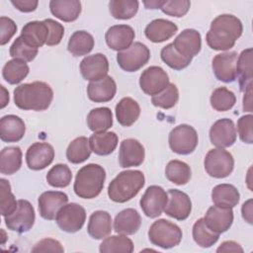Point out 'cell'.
<instances>
[{
  "label": "cell",
  "mask_w": 253,
  "mask_h": 253,
  "mask_svg": "<svg viewBox=\"0 0 253 253\" xmlns=\"http://www.w3.org/2000/svg\"><path fill=\"white\" fill-rule=\"evenodd\" d=\"M242 32L243 26L237 17L222 14L211 21L206 41L208 45L214 50H227L234 46Z\"/></svg>",
  "instance_id": "cell-1"
},
{
  "label": "cell",
  "mask_w": 253,
  "mask_h": 253,
  "mask_svg": "<svg viewBox=\"0 0 253 253\" xmlns=\"http://www.w3.org/2000/svg\"><path fill=\"white\" fill-rule=\"evenodd\" d=\"M53 99L51 87L42 81L24 83L14 90L15 105L22 110L44 111Z\"/></svg>",
  "instance_id": "cell-2"
},
{
  "label": "cell",
  "mask_w": 253,
  "mask_h": 253,
  "mask_svg": "<svg viewBox=\"0 0 253 253\" xmlns=\"http://www.w3.org/2000/svg\"><path fill=\"white\" fill-rule=\"evenodd\" d=\"M145 183L144 174L139 170H126L117 175L108 187L109 198L116 203H126L134 198Z\"/></svg>",
  "instance_id": "cell-3"
},
{
  "label": "cell",
  "mask_w": 253,
  "mask_h": 253,
  "mask_svg": "<svg viewBox=\"0 0 253 253\" xmlns=\"http://www.w3.org/2000/svg\"><path fill=\"white\" fill-rule=\"evenodd\" d=\"M105 180V169L99 164L90 163L77 172L73 190L79 198L94 199L102 192Z\"/></svg>",
  "instance_id": "cell-4"
},
{
  "label": "cell",
  "mask_w": 253,
  "mask_h": 253,
  "mask_svg": "<svg viewBox=\"0 0 253 253\" xmlns=\"http://www.w3.org/2000/svg\"><path fill=\"white\" fill-rule=\"evenodd\" d=\"M181 228L164 218L154 221L148 230V238L150 242L163 249H170L180 244L182 240Z\"/></svg>",
  "instance_id": "cell-5"
},
{
  "label": "cell",
  "mask_w": 253,
  "mask_h": 253,
  "mask_svg": "<svg viewBox=\"0 0 253 253\" xmlns=\"http://www.w3.org/2000/svg\"><path fill=\"white\" fill-rule=\"evenodd\" d=\"M204 166L207 173L213 178L221 179L229 176L234 168V159L230 152L223 148H214L207 153Z\"/></svg>",
  "instance_id": "cell-6"
},
{
  "label": "cell",
  "mask_w": 253,
  "mask_h": 253,
  "mask_svg": "<svg viewBox=\"0 0 253 253\" xmlns=\"http://www.w3.org/2000/svg\"><path fill=\"white\" fill-rule=\"evenodd\" d=\"M168 142L173 152L187 155L196 149L199 142L198 133L189 125H179L170 131Z\"/></svg>",
  "instance_id": "cell-7"
},
{
  "label": "cell",
  "mask_w": 253,
  "mask_h": 253,
  "mask_svg": "<svg viewBox=\"0 0 253 253\" xmlns=\"http://www.w3.org/2000/svg\"><path fill=\"white\" fill-rule=\"evenodd\" d=\"M149 58V48L139 42L132 43L127 49L119 51L117 54L119 66L126 72L137 71L148 62Z\"/></svg>",
  "instance_id": "cell-8"
},
{
  "label": "cell",
  "mask_w": 253,
  "mask_h": 253,
  "mask_svg": "<svg viewBox=\"0 0 253 253\" xmlns=\"http://www.w3.org/2000/svg\"><path fill=\"white\" fill-rule=\"evenodd\" d=\"M35 219V209L27 200H19L14 212L4 216V221L8 229L19 233L29 231L33 227Z\"/></svg>",
  "instance_id": "cell-9"
},
{
  "label": "cell",
  "mask_w": 253,
  "mask_h": 253,
  "mask_svg": "<svg viewBox=\"0 0 253 253\" xmlns=\"http://www.w3.org/2000/svg\"><path fill=\"white\" fill-rule=\"evenodd\" d=\"M86 220L85 209L76 203H70L63 206L57 212L55 221L58 227L68 233L79 231Z\"/></svg>",
  "instance_id": "cell-10"
},
{
  "label": "cell",
  "mask_w": 253,
  "mask_h": 253,
  "mask_svg": "<svg viewBox=\"0 0 253 253\" xmlns=\"http://www.w3.org/2000/svg\"><path fill=\"white\" fill-rule=\"evenodd\" d=\"M168 202V194L165 190L157 185L149 186L140 199V208L143 213L150 217L155 218L163 211Z\"/></svg>",
  "instance_id": "cell-11"
},
{
  "label": "cell",
  "mask_w": 253,
  "mask_h": 253,
  "mask_svg": "<svg viewBox=\"0 0 253 253\" xmlns=\"http://www.w3.org/2000/svg\"><path fill=\"white\" fill-rule=\"evenodd\" d=\"M168 84V74L160 66H149L142 71L139 77V86L141 90L149 96L157 95L163 91Z\"/></svg>",
  "instance_id": "cell-12"
},
{
  "label": "cell",
  "mask_w": 253,
  "mask_h": 253,
  "mask_svg": "<svg viewBox=\"0 0 253 253\" xmlns=\"http://www.w3.org/2000/svg\"><path fill=\"white\" fill-rule=\"evenodd\" d=\"M109 61L103 53H95L84 57L80 62V72L85 80L99 81L108 76Z\"/></svg>",
  "instance_id": "cell-13"
},
{
  "label": "cell",
  "mask_w": 253,
  "mask_h": 253,
  "mask_svg": "<svg viewBox=\"0 0 253 253\" xmlns=\"http://www.w3.org/2000/svg\"><path fill=\"white\" fill-rule=\"evenodd\" d=\"M167 194L168 202L164 209L165 213L177 220L188 218L192 211V202L189 196L177 189H170Z\"/></svg>",
  "instance_id": "cell-14"
},
{
  "label": "cell",
  "mask_w": 253,
  "mask_h": 253,
  "mask_svg": "<svg viewBox=\"0 0 253 253\" xmlns=\"http://www.w3.org/2000/svg\"><path fill=\"white\" fill-rule=\"evenodd\" d=\"M54 158V149L47 142H35L26 152V162L32 170H42L50 165Z\"/></svg>",
  "instance_id": "cell-15"
},
{
  "label": "cell",
  "mask_w": 253,
  "mask_h": 253,
  "mask_svg": "<svg viewBox=\"0 0 253 253\" xmlns=\"http://www.w3.org/2000/svg\"><path fill=\"white\" fill-rule=\"evenodd\" d=\"M211 142L217 148L231 146L236 141V128L230 119L217 120L210 129Z\"/></svg>",
  "instance_id": "cell-16"
},
{
  "label": "cell",
  "mask_w": 253,
  "mask_h": 253,
  "mask_svg": "<svg viewBox=\"0 0 253 253\" xmlns=\"http://www.w3.org/2000/svg\"><path fill=\"white\" fill-rule=\"evenodd\" d=\"M68 197L59 191H46L38 200L39 211L42 218L47 220L55 219L58 211L67 204Z\"/></svg>",
  "instance_id": "cell-17"
},
{
  "label": "cell",
  "mask_w": 253,
  "mask_h": 253,
  "mask_svg": "<svg viewBox=\"0 0 253 253\" xmlns=\"http://www.w3.org/2000/svg\"><path fill=\"white\" fill-rule=\"evenodd\" d=\"M237 61V52L227 51L216 54L211 61V67L214 76L219 81L230 83L236 79L235 66Z\"/></svg>",
  "instance_id": "cell-18"
},
{
  "label": "cell",
  "mask_w": 253,
  "mask_h": 253,
  "mask_svg": "<svg viewBox=\"0 0 253 253\" xmlns=\"http://www.w3.org/2000/svg\"><path fill=\"white\" fill-rule=\"evenodd\" d=\"M145 156L144 147L134 138H126L121 142L119 163L123 168L135 167L142 164Z\"/></svg>",
  "instance_id": "cell-19"
},
{
  "label": "cell",
  "mask_w": 253,
  "mask_h": 253,
  "mask_svg": "<svg viewBox=\"0 0 253 253\" xmlns=\"http://www.w3.org/2000/svg\"><path fill=\"white\" fill-rule=\"evenodd\" d=\"M135 34L133 29L128 25H115L108 29L105 35L107 45L119 51L127 49L134 40Z\"/></svg>",
  "instance_id": "cell-20"
},
{
  "label": "cell",
  "mask_w": 253,
  "mask_h": 253,
  "mask_svg": "<svg viewBox=\"0 0 253 253\" xmlns=\"http://www.w3.org/2000/svg\"><path fill=\"white\" fill-rule=\"evenodd\" d=\"M172 43L181 55L193 59L202 47L201 34L194 29H186L176 37Z\"/></svg>",
  "instance_id": "cell-21"
},
{
  "label": "cell",
  "mask_w": 253,
  "mask_h": 253,
  "mask_svg": "<svg viewBox=\"0 0 253 253\" xmlns=\"http://www.w3.org/2000/svg\"><path fill=\"white\" fill-rule=\"evenodd\" d=\"M204 220L213 232L217 234L225 232L233 222L232 209L212 206L207 211Z\"/></svg>",
  "instance_id": "cell-22"
},
{
  "label": "cell",
  "mask_w": 253,
  "mask_h": 253,
  "mask_svg": "<svg viewBox=\"0 0 253 253\" xmlns=\"http://www.w3.org/2000/svg\"><path fill=\"white\" fill-rule=\"evenodd\" d=\"M26 132L24 121L16 115H7L0 120V138L5 142H17Z\"/></svg>",
  "instance_id": "cell-23"
},
{
  "label": "cell",
  "mask_w": 253,
  "mask_h": 253,
  "mask_svg": "<svg viewBox=\"0 0 253 253\" xmlns=\"http://www.w3.org/2000/svg\"><path fill=\"white\" fill-rule=\"evenodd\" d=\"M117 92V85L113 77L106 76L105 78L90 82L87 86L88 98L95 103H105L111 101Z\"/></svg>",
  "instance_id": "cell-24"
},
{
  "label": "cell",
  "mask_w": 253,
  "mask_h": 253,
  "mask_svg": "<svg viewBox=\"0 0 253 253\" xmlns=\"http://www.w3.org/2000/svg\"><path fill=\"white\" fill-rule=\"evenodd\" d=\"M178 27L173 22L166 19H155L151 21L144 30L145 37L152 42H162L171 39Z\"/></svg>",
  "instance_id": "cell-25"
},
{
  "label": "cell",
  "mask_w": 253,
  "mask_h": 253,
  "mask_svg": "<svg viewBox=\"0 0 253 253\" xmlns=\"http://www.w3.org/2000/svg\"><path fill=\"white\" fill-rule=\"evenodd\" d=\"M29 45L39 48L46 43L48 38V27L44 21H32L27 23L20 36Z\"/></svg>",
  "instance_id": "cell-26"
},
{
  "label": "cell",
  "mask_w": 253,
  "mask_h": 253,
  "mask_svg": "<svg viewBox=\"0 0 253 253\" xmlns=\"http://www.w3.org/2000/svg\"><path fill=\"white\" fill-rule=\"evenodd\" d=\"M141 224V217L134 209L120 211L114 220V230L119 234L131 235L137 232Z\"/></svg>",
  "instance_id": "cell-27"
},
{
  "label": "cell",
  "mask_w": 253,
  "mask_h": 253,
  "mask_svg": "<svg viewBox=\"0 0 253 253\" xmlns=\"http://www.w3.org/2000/svg\"><path fill=\"white\" fill-rule=\"evenodd\" d=\"M87 231L94 239L106 238L112 231L111 214L105 211H94L89 217Z\"/></svg>",
  "instance_id": "cell-28"
},
{
  "label": "cell",
  "mask_w": 253,
  "mask_h": 253,
  "mask_svg": "<svg viewBox=\"0 0 253 253\" xmlns=\"http://www.w3.org/2000/svg\"><path fill=\"white\" fill-rule=\"evenodd\" d=\"M50 12L55 18L63 22L75 21L81 13V2L78 0H51Z\"/></svg>",
  "instance_id": "cell-29"
},
{
  "label": "cell",
  "mask_w": 253,
  "mask_h": 253,
  "mask_svg": "<svg viewBox=\"0 0 253 253\" xmlns=\"http://www.w3.org/2000/svg\"><path fill=\"white\" fill-rule=\"evenodd\" d=\"M236 77L240 91L245 92L249 87L252 86V48H246L237 56L235 66Z\"/></svg>",
  "instance_id": "cell-30"
},
{
  "label": "cell",
  "mask_w": 253,
  "mask_h": 253,
  "mask_svg": "<svg viewBox=\"0 0 253 253\" xmlns=\"http://www.w3.org/2000/svg\"><path fill=\"white\" fill-rule=\"evenodd\" d=\"M118 142V135L114 131L94 132L89 138L91 150L101 156L111 154L116 149Z\"/></svg>",
  "instance_id": "cell-31"
},
{
  "label": "cell",
  "mask_w": 253,
  "mask_h": 253,
  "mask_svg": "<svg viewBox=\"0 0 253 253\" xmlns=\"http://www.w3.org/2000/svg\"><path fill=\"white\" fill-rule=\"evenodd\" d=\"M211 200L214 206L232 209L239 203L240 194L231 184H219L212 189Z\"/></svg>",
  "instance_id": "cell-32"
},
{
  "label": "cell",
  "mask_w": 253,
  "mask_h": 253,
  "mask_svg": "<svg viewBox=\"0 0 253 253\" xmlns=\"http://www.w3.org/2000/svg\"><path fill=\"white\" fill-rule=\"evenodd\" d=\"M140 115V107L138 103L130 97L123 98L116 106V117L120 125L123 126H130L133 125Z\"/></svg>",
  "instance_id": "cell-33"
},
{
  "label": "cell",
  "mask_w": 253,
  "mask_h": 253,
  "mask_svg": "<svg viewBox=\"0 0 253 253\" xmlns=\"http://www.w3.org/2000/svg\"><path fill=\"white\" fill-rule=\"evenodd\" d=\"M94 38L86 31H76L69 38L67 48L74 56L86 55L94 47Z\"/></svg>",
  "instance_id": "cell-34"
},
{
  "label": "cell",
  "mask_w": 253,
  "mask_h": 253,
  "mask_svg": "<svg viewBox=\"0 0 253 253\" xmlns=\"http://www.w3.org/2000/svg\"><path fill=\"white\" fill-rule=\"evenodd\" d=\"M87 126L93 132L106 131L113 126L111 109L100 107L91 110L87 116Z\"/></svg>",
  "instance_id": "cell-35"
},
{
  "label": "cell",
  "mask_w": 253,
  "mask_h": 253,
  "mask_svg": "<svg viewBox=\"0 0 253 253\" xmlns=\"http://www.w3.org/2000/svg\"><path fill=\"white\" fill-rule=\"evenodd\" d=\"M22 166V150L18 146H8L0 152V172L4 175L16 173Z\"/></svg>",
  "instance_id": "cell-36"
},
{
  "label": "cell",
  "mask_w": 253,
  "mask_h": 253,
  "mask_svg": "<svg viewBox=\"0 0 253 253\" xmlns=\"http://www.w3.org/2000/svg\"><path fill=\"white\" fill-rule=\"evenodd\" d=\"M91 152L89 138L79 136L69 143L66 149V158L73 164H79L86 161L90 157Z\"/></svg>",
  "instance_id": "cell-37"
},
{
  "label": "cell",
  "mask_w": 253,
  "mask_h": 253,
  "mask_svg": "<svg viewBox=\"0 0 253 253\" xmlns=\"http://www.w3.org/2000/svg\"><path fill=\"white\" fill-rule=\"evenodd\" d=\"M30 68L26 61L13 58L7 61L2 69V76L9 84H18L29 74Z\"/></svg>",
  "instance_id": "cell-38"
},
{
  "label": "cell",
  "mask_w": 253,
  "mask_h": 253,
  "mask_svg": "<svg viewBox=\"0 0 253 253\" xmlns=\"http://www.w3.org/2000/svg\"><path fill=\"white\" fill-rule=\"evenodd\" d=\"M101 253H131L133 251V242L126 235H112L104 238L100 244Z\"/></svg>",
  "instance_id": "cell-39"
},
{
  "label": "cell",
  "mask_w": 253,
  "mask_h": 253,
  "mask_svg": "<svg viewBox=\"0 0 253 253\" xmlns=\"http://www.w3.org/2000/svg\"><path fill=\"white\" fill-rule=\"evenodd\" d=\"M191 168L190 166L180 160H171L168 162L165 168L166 178L176 184V185H185L191 179Z\"/></svg>",
  "instance_id": "cell-40"
},
{
  "label": "cell",
  "mask_w": 253,
  "mask_h": 253,
  "mask_svg": "<svg viewBox=\"0 0 253 253\" xmlns=\"http://www.w3.org/2000/svg\"><path fill=\"white\" fill-rule=\"evenodd\" d=\"M193 238L199 246L209 248L216 243L219 238V234L211 230L206 224L204 218H199L193 225Z\"/></svg>",
  "instance_id": "cell-41"
},
{
  "label": "cell",
  "mask_w": 253,
  "mask_h": 253,
  "mask_svg": "<svg viewBox=\"0 0 253 253\" xmlns=\"http://www.w3.org/2000/svg\"><path fill=\"white\" fill-rule=\"evenodd\" d=\"M111 15L115 19L128 20L135 16L138 10L136 0H112L109 3Z\"/></svg>",
  "instance_id": "cell-42"
},
{
  "label": "cell",
  "mask_w": 253,
  "mask_h": 253,
  "mask_svg": "<svg viewBox=\"0 0 253 253\" xmlns=\"http://www.w3.org/2000/svg\"><path fill=\"white\" fill-rule=\"evenodd\" d=\"M211 106L217 112L230 110L236 103V97L232 91L226 87H218L211 95Z\"/></svg>",
  "instance_id": "cell-43"
},
{
  "label": "cell",
  "mask_w": 253,
  "mask_h": 253,
  "mask_svg": "<svg viewBox=\"0 0 253 253\" xmlns=\"http://www.w3.org/2000/svg\"><path fill=\"white\" fill-rule=\"evenodd\" d=\"M72 180V173L65 164H55L46 174L47 183L54 188H65Z\"/></svg>",
  "instance_id": "cell-44"
},
{
  "label": "cell",
  "mask_w": 253,
  "mask_h": 253,
  "mask_svg": "<svg viewBox=\"0 0 253 253\" xmlns=\"http://www.w3.org/2000/svg\"><path fill=\"white\" fill-rule=\"evenodd\" d=\"M161 59L172 69L182 70L186 68L192 61L191 58H187L181 55L174 47L173 43L165 45L160 52Z\"/></svg>",
  "instance_id": "cell-45"
},
{
  "label": "cell",
  "mask_w": 253,
  "mask_h": 253,
  "mask_svg": "<svg viewBox=\"0 0 253 253\" xmlns=\"http://www.w3.org/2000/svg\"><path fill=\"white\" fill-rule=\"evenodd\" d=\"M179 100V91L175 84L169 83L167 87L155 96H152L151 103L153 106L161 109L173 108Z\"/></svg>",
  "instance_id": "cell-46"
},
{
  "label": "cell",
  "mask_w": 253,
  "mask_h": 253,
  "mask_svg": "<svg viewBox=\"0 0 253 253\" xmlns=\"http://www.w3.org/2000/svg\"><path fill=\"white\" fill-rule=\"evenodd\" d=\"M18 201H16L15 196L11 191V186L9 181L6 179H0V208L1 214L7 216L14 212L17 209Z\"/></svg>",
  "instance_id": "cell-47"
},
{
  "label": "cell",
  "mask_w": 253,
  "mask_h": 253,
  "mask_svg": "<svg viewBox=\"0 0 253 253\" xmlns=\"http://www.w3.org/2000/svg\"><path fill=\"white\" fill-rule=\"evenodd\" d=\"M38 52L39 48L29 45L21 37H18L10 46V56L13 58L22 59L26 62L34 60Z\"/></svg>",
  "instance_id": "cell-48"
},
{
  "label": "cell",
  "mask_w": 253,
  "mask_h": 253,
  "mask_svg": "<svg viewBox=\"0 0 253 253\" xmlns=\"http://www.w3.org/2000/svg\"><path fill=\"white\" fill-rule=\"evenodd\" d=\"M191 6V2L189 0H172L165 1L161 7V10L164 14L171 17H183L185 16Z\"/></svg>",
  "instance_id": "cell-49"
},
{
  "label": "cell",
  "mask_w": 253,
  "mask_h": 253,
  "mask_svg": "<svg viewBox=\"0 0 253 253\" xmlns=\"http://www.w3.org/2000/svg\"><path fill=\"white\" fill-rule=\"evenodd\" d=\"M253 116L251 114L242 116L237 121V131L240 139L248 144L253 143Z\"/></svg>",
  "instance_id": "cell-50"
},
{
  "label": "cell",
  "mask_w": 253,
  "mask_h": 253,
  "mask_svg": "<svg viewBox=\"0 0 253 253\" xmlns=\"http://www.w3.org/2000/svg\"><path fill=\"white\" fill-rule=\"evenodd\" d=\"M43 21L48 27V38L46 44L51 46L60 43L64 35V27L52 19H45Z\"/></svg>",
  "instance_id": "cell-51"
},
{
  "label": "cell",
  "mask_w": 253,
  "mask_h": 253,
  "mask_svg": "<svg viewBox=\"0 0 253 253\" xmlns=\"http://www.w3.org/2000/svg\"><path fill=\"white\" fill-rule=\"evenodd\" d=\"M16 32L17 25L15 22L8 17L2 16L0 18V44H6L16 34Z\"/></svg>",
  "instance_id": "cell-52"
},
{
  "label": "cell",
  "mask_w": 253,
  "mask_h": 253,
  "mask_svg": "<svg viewBox=\"0 0 253 253\" xmlns=\"http://www.w3.org/2000/svg\"><path fill=\"white\" fill-rule=\"evenodd\" d=\"M64 251L61 243L52 238H44L38 242L32 252H59L62 253Z\"/></svg>",
  "instance_id": "cell-53"
},
{
  "label": "cell",
  "mask_w": 253,
  "mask_h": 253,
  "mask_svg": "<svg viewBox=\"0 0 253 253\" xmlns=\"http://www.w3.org/2000/svg\"><path fill=\"white\" fill-rule=\"evenodd\" d=\"M11 4L21 12L29 13L37 9L39 1L38 0H11Z\"/></svg>",
  "instance_id": "cell-54"
},
{
  "label": "cell",
  "mask_w": 253,
  "mask_h": 253,
  "mask_svg": "<svg viewBox=\"0 0 253 253\" xmlns=\"http://www.w3.org/2000/svg\"><path fill=\"white\" fill-rule=\"evenodd\" d=\"M216 252L217 253H220V252H240V253H242L243 248L237 242L228 240V241L222 242L219 245V247L216 249Z\"/></svg>",
  "instance_id": "cell-55"
},
{
  "label": "cell",
  "mask_w": 253,
  "mask_h": 253,
  "mask_svg": "<svg viewBox=\"0 0 253 253\" xmlns=\"http://www.w3.org/2000/svg\"><path fill=\"white\" fill-rule=\"evenodd\" d=\"M241 212H242V217L244 218L245 221H247L248 223L252 224V200L249 199L248 201H246L241 208Z\"/></svg>",
  "instance_id": "cell-56"
},
{
  "label": "cell",
  "mask_w": 253,
  "mask_h": 253,
  "mask_svg": "<svg viewBox=\"0 0 253 253\" xmlns=\"http://www.w3.org/2000/svg\"><path fill=\"white\" fill-rule=\"evenodd\" d=\"M243 110L244 112H252V86L244 92Z\"/></svg>",
  "instance_id": "cell-57"
},
{
  "label": "cell",
  "mask_w": 253,
  "mask_h": 253,
  "mask_svg": "<svg viewBox=\"0 0 253 253\" xmlns=\"http://www.w3.org/2000/svg\"><path fill=\"white\" fill-rule=\"evenodd\" d=\"M164 2L165 1H162V0H150V1H143V4L146 7V9H161Z\"/></svg>",
  "instance_id": "cell-58"
},
{
  "label": "cell",
  "mask_w": 253,
  "mask_h": 253,
  "mask_svg": "<svg viewBox=\"0 0 253 253\" xmlns=\"http://www.w3.org/2000/svg\"><path fill=\"white\" fill-rule=\"evenodd\" d=\"M1 90L3 92L2 94V98H1V108L3 109L9 102V93L5 90L4 86H1Z\"/></svg>",
  "instance_id": "cell-59"
}]
</instances>
